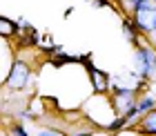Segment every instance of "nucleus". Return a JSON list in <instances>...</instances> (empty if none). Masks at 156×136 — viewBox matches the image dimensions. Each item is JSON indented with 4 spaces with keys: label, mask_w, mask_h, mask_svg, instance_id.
Listing matches in <instances>:
<instances>
[{
    "label": "nucleus",
    "mask_w": 156,
    "mask_h": 136,
    "mask_svg": "<svg viewBox=\"0 0 156 136\" xmlns=\"http://www.w3.org/2000/svg\"><path fill=\"white\" fill-rule=\"evenodd\" d=\"M74 136H91L89 132H80V134H74Z\"/></svg>",
    "instance_id": "obj_12"
},
{
    "label": "nucleus",
    "mask_w": 156,
    "mask_h": 136,
    "mask_svg": "<svg viewBox=\"0 0 156 136\" xmlns=\"http://www.w3.org/2000/svg\"><path fill=\"white\" fill-rule=\"evenodd\" d=\"M11 136H29V134L25 132L23 125H13V127H11Z\"/></svg>",
    "instance_id": "obj_8"
},
{
    "label": "nucleus",
    "mask_w": 156,
    "mask_h": 136,
    "mask_svg": "<svg viewBox=\"0 0 156 136\" xmlns=\"http://www.w3.org/2000/svg\"><path fill=\"white\" fill-rule=\"evenodd\" d=\"M136 67L143 76H156V52L150 47H140L136 52Z\"/></svg>",
    "instance_id": "obj_2"
},
{
    "label": "nucleus",
    "mask_w": 156,
    "mask_h": 136,
    "mask_svg": "<svg viewBox=\"0 0 156 136\" xmlns=\"http://www.w3.org/2000/svg\"><path fill=\"white\" fill-rule=\"evenodd\" d=\"M27 81H29V67H27L25 63L16 60L13 67H11V74L7 76V85L13 87V89H20V87L27 85Z\"/></svg>",
    "instance_id": "obj_3"
},
{
    "label": "nucleus",
    "mask_w": 156,
    "mask_h": 136,
    "mask_svg": "<svg viewBox=\"0 0 156 136\" xmlns=\"http://www.w3.org/2000/svg\"><path fill=\"white\" fill-rule=\"evenodd\" d=\"M38 136H65V134L58 130H42V132H38Z\"/></svg>",
    "instance_id": "obj_9"
},
{
    "label": "nucleus",
    "mask_w": 156,
    "mask_h": 136,
    "mask_svg": "<svg viewBox=\"0 0 156 136\" xmlns=\"http://www.w3.org/2000/svg\"><path fill=\"white\" fill-rule=\"evenodd\" d=\"M91 78H94V83H96V89H105L107 87V76L103 74V71H98V69H91Z\"/></svg>",
    "instance_id": "obj_6"
},
{
    "label": "nucleus",
    "mask_w": 156,
    "mask_h": 136,
    "mask_svg": "<svg viewBox=\"0 0 156 136\" xmlns=\"http://www.w3.org/2000/svg\"><path fill=\"white\" fill-rule=\"evenodd\" d=\"M96 5H103V0H96Z\"/></svg>",
    "instance_id": "obj_13"
},
{
    "label": "nucleus",
    "mask_w": 156,
    "mask_h": 136,
    "mask_svg": "<svg viewBox=\"0 0 156 136\" xmlns=\"http://www.w3.org/2000/svg\"><path fill=\"white\" fill-rule=\"evenodd\" d=\"M9 31H11V27H9V23H7V18H5V20H2V34L9 36Z\"/></svg>",
    "instance_id": "obj_10"
},
{
    "label": "nucleus",
    "mask_w": 156,
    "mask_h": 136,
    "mask_svg": "<svg viewBox=\"0 0 156 136\" xmlns=\"http://www.w3.org/2000/svg\"><path fill=\"white\" fill-rule=\"evenodd\" d=\"M140 2H143V0H129V5H132V7H134V9H136V7H138V5H140Z\"/></svg>",
    "instance_id": "obj_11"
},
{
    "label": "nucleus",
    "mask_w": 156,
    "mask_h": 136,
    "mask_svg": "<svg viewBox=\"0 0 156 136\" xmlns=\"http://www.w3.org/2000/svg\"><path fill=\"white\" fill-rule=\"evenodd\" d=\"M136 27L147 34L156 31V0H143L136 9Z\"/></svg>",
    "instance_id": "obj_1"
},
{
    "label": "nucleus",
    "mask_w": 156,
    "mask_h": 136,
    "mask_svg": "<svg viewBox=\"0 0 156 136\" xmlns=\"http://www.w3.org/2000/svg\"><path fill=\"white\" fill-rule=\"evenodd\" d=\"M116 107L123 112H129L134 107V94L129 89H118L116 91Z\"/></svg>",
    "instance_id": "obj_4"
},
{
    "label": "nucleus",
    "mask_w": 156,
    "mask_h": 136,
    "mask_svg": "<svg viewBox=\"0 0 156 136\" xmlns=\"http://www.w3.org/2000/svg\"><path fill=\"white\" fill-rule=\"evenodd\" d=\"M140 132H145L150 136H156V109H152L143 118V123H140Z\"/></svg>",
    "instance_id": "obj_5"
},
{
    "label": "nucleus",
    "mask_w": 156,
    "mask_h": 136,
    "mask_svg": "<svg viewBox=\"0 0 156 136\" xmlns=\"http://www.w3.org/2000/svg\"><path fill=\"white\" fill-rule=\"evenodd\" d=\"M152 107H154V101H152V98H145V101H140V103L136 105V109H138V114H140V112L152 109Z\"/></svg>",
    "instance_id": "obj_7"
}]
</instances>
